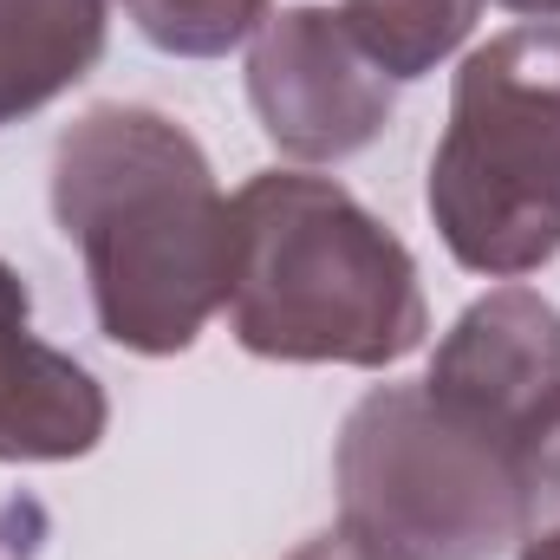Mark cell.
Here are the masks:
<instances>
[{"mask_svg": "<svg viewBox=\"0 0 560 560\" xmlns=\"http://www.w3.org/2000/svg\"><path fill=\"white\" fill-rule=\"evenodd\" d=\"M430 215L469 275L515 280L560 255V26H515L463 59Z\"/></svg>", "mask_w": 560, "mask_h": 560, "instance_id": "obj_3", "label": "cell"}, {"mask_svg": "<svg viewBox=\"0 0 560 560\" xmlns=\"http://www.w3.org/2000/svg\"><path fill=\"white\" fill-rule=\"evenodd\" d=\"M26 313V287L0 261V463H72L112 411L79 359L33 339Z\"/></svg>", "mask_w": 560, "mask_h": 560, "instance_id": "obj_7", "label": "cell"}, {"mask_svg": "<svg viewBox=\"0 0 560 560\" xmlns=\"http://www.w3.org/2000/svg\"><path fill=\"white\" fill-rule=\"evenodd\" d=\"M392 72L352 39L332 7L268 13L248 46V98L275 150L300 163H339L385 131Z\"/></svg>", "mask_w": 560, "mask_h": 560, "instance_id": "obj_5", "label": "cell"}, {"mask_svg": "<svg viewBox=\"0 0 560 560\" xmlns=\"http://www.w3.org/2000/svg\"><path fill=\"white\" fill-rule=\"evenodd\" d=\"M52 215L79 242L112 346L189 352L229 306L235 229L202 143L163 112L98 105L52 150Z\"/></svg>", "mask_w": 560, "mask_h": 560, "instance_id": "obj_1", "label": "cell"}, {"mask_svg": "<svg viewBox=\"0 0 560 560\" xmlns=\"http://www.w3.org/2000/svg\"><path fill=\"white\" fill-rule=\"evenodd\" d=\"M339 13L392 79H423L469 39L482 0H346Z\"/></svg>", "mask_w": 560, "mask_h": 560, "instance_id": "obj_9", "label": "cell"}, {"mask_svg": "<svg viewBox=\"0 0 560 560\" xmlns=\"http://www.w3.org/2000/svg\"><path fill=\"white\" fill-rule=\"evenodd\" d=\"M229 319L255 359L398 365L430 332L411 248L326 176H255L229 202Z\"/></svg>", "mask_w": 560, "mask_h": 560, "instance_id": "obj_2", "label": "cell"}, {"mask_svg": "<svg viewBox=\"0 0 560 560\" xmlns=\"http://www.w3.org/2000/svg\"><path fill=\"white\" fill-rule=\"evenodd\" d=\"M509 13H535V20H560V0H502Z\"/></svg>", "mask_w": 560, "mask_h": 560, "instance_id": "obj_14", "label": "cell"}, {"mask_svg": "<svg viewBox=\"0 0 560 560\" xmlns=\"http://www.w3.org/2000/svg\"><path fill=\"white\" fill-rule=\"evenodd\" d=\"M150 46L176 59H222L229 46L255 39L268 20V0H125Z\"/></svg>", "mask_w": 560, "mask_h": 560, "instance_id": "obj_10", "label": "cell"}, {"mask_svg": "<svg viewBox=\"0 0 560 560\" xmlns=\"http://www.w3.org/2000/svg\"><path fill=\"white\" fill-rule=\"evenodd\" d=\"M339 528L392 560H495L528 535V469L423 385H385L339 430Z\"/></svg>", "mask_w": 560, "mask_h": 560, "instance_id": "obj_4", "label": "cell"}, {"mask_svg": "<svg viewBox=\"0 0 560 560\" xmlns=\"http://www.w3.org/2000/svg\"><path fill=\"white\" fill-rule=\"evenodd\" d=\"M522 560H560V515L555 522H535L522 535Z\"/></svg>", "mask_w": 560, "mask_h": 560, "instance_id": "obj_13", "label": "cell"}, {"mask_svg": "<svg viewBox=\"0 0 560 560\" xmlns=\"http://www.w3.org/2000/svg\"><path fill=\"white\" fill-rule=\"evenodd\" d=\"M105 52V0H0V125L52 105Z\"/></svg>", "mask_w": 560, "mask_h": 560, "instance_id": "obj_8", "label": "cell"}, {"mask_svg": "<svg viewBox=\"0 0 560 560\" xmlns=\"http://www.w3.org/2000/svg\"><path fill=\"white\" fill-rule=\"evenodd\" d=\"M287 560H392L385 548H372L365 535H352V528H332V535H313L306 548H293Z\"/></svg>", "mask_w": 560, "mask_h": 560, "instance_id": "obj_12", "label": "cell"}, {"mask_svg": "<svg viewBox=\"0 0 560 560\" xmlns=\"http://www.w3.org/2000/svg\"><path fill=\"white\" fill-rule=\"evenodd\" d=\"M560 515V418L548 423V436L528 450V528Z\"/></svg>", "mask_w": 560, "mask_h": 560, "instance_id": "obj_11", "label": "cell"}, {"mask_svg": "<svg viewBox=\"0 0 560 560\" xmlns=\"http://www.w3.org/2000/svg\"><path fill=\"white\" fill-rule=\"evenodd\" d=\"M423 392L463 423L489 430L528 469V450L560 418V313L535 287L482 293L443 332Z\"/></svg>", "mask_w": 560, "mask_h": 560, "instance_id": "obj_6", "label": "cell"}]
</instances>
